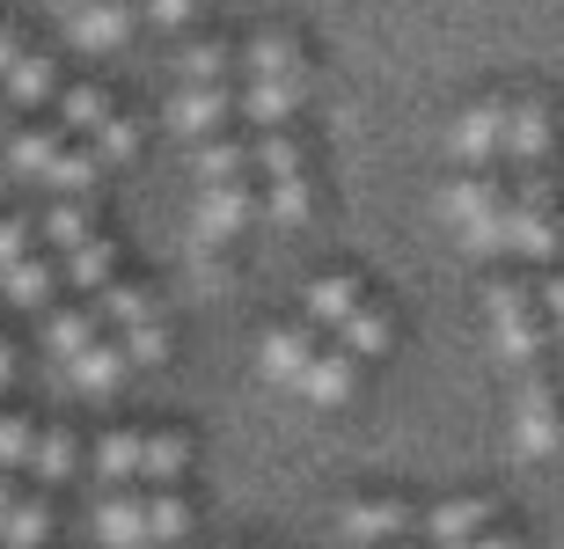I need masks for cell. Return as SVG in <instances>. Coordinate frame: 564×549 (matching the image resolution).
Wrapping results in <instances>:
<instances>
[{
    "label": "cell",
    "mask_w": 564,
    "mask_h": 549,
    "mask_svg": "<svg viewBox=\"0 0 564 549\" xmlns=\"http://www.w3.org/2000/svg\"><path fill=\"white\" fill-rule=\"evenodd\" d=\"M191 462H198V440H191L184 425H118V432H104L96 454H88V469L118 491L126 484L176 491L191 476Z\"/></svg>",
    "instance_id": "obj_1"
},
{
    "label": "cell",
    "mask_w": 564,
    "mask_h": 549,
    "mask_svg": "<svg viewBox=\"0 0 564 549\" xmlns=\"http://www.w3.org/2000/svg\"><path fill=\"white\" fill-rule=\"evenodd\" d=\"M301 322L330 330V344H345L359 366L381 360V352L397 344V322H389V308H381V300L367 294L352 272H323V278H308V294H301Z\"/></svg>",
    "instance_id": "obj_2"
},
{
    "label": "cell",
    "mask_w": 564,
    "mask_h": 549,
    "mask_svg": "<svg viewBox=\"0 0 564 549\" xmlns=\"http://www.w3.org/2000/svg\"><path fill=\"white\" fill-rule=\"evenodd\" d=\"M96 535H104L110 549H154V542H176V535H191V498L184 491H110L104 506H96Z\"/></svg>",
    "instance_id": "obj_3"
},
{
    "label": "cell",
    "mask_w": 564,
    "mask_h": 549,
    "mask_svg": "<svg viewBox=\"0 0 564 549\" xmlns=\"http://www.w3.org/2000/svg\"><path fill=\"white\" fill-rule=\"evenodd\" d=\"M250 176H257V198H264V220L301 228V220L315 212L308 154H301V140H293L286 125H272V132H257V140H250Z\"/></svg>",
    "instance_id": "obj_4"
},
{
    "label": "cell",
    "mask_w": 564,
    "mask_h": 549,
    "mask_svg": "<svg viewBox=\"0 0 564 549\" xmlns=\"http://www.w3.org/2000/svg\"><path fill=\"white\" fill-rule=\"evenodd\" d=\"M484 316H491V344H499V360L513 366V374L550 366V322H543V300H535L528 278L484 286Z\"/></svg>",
    "instance_id": "obj_5"
},
{
    "label": "cell",
    "mask_w": 564,
    "mask_h": 549,
    "mask_svg": "<svg viewBox=\"0 0 564 549\" xmlns=\"http://www.w3.org/2000/svg\"><path fill=\"white\" fill-rule=\"evenodd\" d=\"M88 308H96V322L118 338L126 366H162V360H169V322H162V308H154V294H147V286H132V278H110V286L88 300Z\"/></svg>",
    "instance_id": "obj_6"
},
{
    "label": "cell",
    "mask_w": 564,
    "mask_h": 549,
    "mask_svg": "<svg viewBox=\"0 0 564 549\" xmlns=\"http://www.w3.org/2000/svg\"><path fill=\"white\" fill-rule=\"evenodd\" d=\"M447 220L477 256H506V220H513V184L491 169H469L447 184Z\"/></svg>",
    "instance_id": "obj_7"
},
{
    "label": "cell",
    "mask_w": 564,
    "mask_h": 549,
    "mask_svg": "<svg viewBox=\"0 0 564 549\" xmlns=\"http://www.w3.org/2000/svg\"><path fill=\"white\" fill-rule=\"evenodd\" d=\"M513 447L528 462H543L564 447V388H557V360L550 366H528L521 388H513Z\"/></svg>",
    "instance_id": "obj_8"
},
{
    "label": "cell",
    "mask_w": 564,
    "mask_h": 549,
    "mask_svg": "<svg viewBox=\"0 0 564 549\" xmlns=\"http://www.w3.org/2000/svg\"><path fill=\"white\" fill-rule=\"evenodd\" d=\"M419 520L425 513L411 506V498H397V491H367V498H352V506L337 513V535H345V549H375V542H411Z\"/></svg>",
    "instance_id": "obj_9"
},
{
    "label": "cell",
    "mask_w": 564,
    "mask_h": 549,
    "mask_svg": "<svg viewBox=\"0 0 564 549\" xmlns=\"http://www.w3.org/2000/svg\"><path fill=\"white\" fill-rule=\"evenodd\" d=\"M447 147H455L469 169H491V162H506V96H484V103L462 110L455 132H447Z\"/></svg>",
    "instance_id": "obj_10"
},
{
    "label": "cell",
    "mask_w": 564,
    "mask_h": 549,
    "mask_svg": "<svg viewBox=\"0 0 564 549\" xmlns=\"http://www.w3.org/2000/svg\"><path fill=\"white\" fill-rule=\"evenodd\" d=\"M250 220H264V198H257L250 176H242V184H206L198 190V234H206V242H235Z\"/></svg>",
    "instance_id": "obj_11"
},
{
    "label": "cell",
    "mask_w": 564,
    "mask_h": 549,
    "mask_svg": "<svg viewBox=\"0 0 564 549\" xmlns=\"http://www.w3.org/2000/svg\"><path fill=\"white\" fill-rule=\"evenodd\" d=\"M59 22L82 52H118V44L140 30V0H88V8H74V15H59Z\"/></svg>",
    "instance_id": "obj_12"
},
{
    "label": "cell",
    "mask_w": 564,
    "mask_h": 549,
    "mask_svg": "<svg viewBox=\"0 0 564 549\" xmlns=\"http://www.w3.org/2000/svg\"><path fill=\"white\" fill-rule=\"evenodd\" d=\"M293 396L323 403V410L352 403V396H359V360L345 352V344H315V360H308V374L293 381Z\"/></svg>",
    "instance_id": "obj_13"
},
{
    "label": "cell",
    "mask_w": 564,
    "mask_h": 549,
    "mask_svg": "<svg viewBox=\"0 0 564 549\" xmlns=\"http://www.w3.org/2000/svg\"><path fill=\"white\" fill-rule=\"evenodd\" d=\"M235 74L242 81H308V52L286 37V30H264L235 52Z\"/></svg>",
    "instance_id": "obj_14"
},
{
    "label": "cell",
    "mask_w": 564,
    "mask_h": 549,
    "mask_svg": "<svg viewBox=\"0 0 564 549\" xmlns=\"http://www.w3.org/2000/svg\"><path fill=\"white\" fill-rule=\"evenodd\" d=\"M550 140H557V118H550L543 96H521V103H506V162H521V169H543Z\"/></svg>",
    "instance_id": "obj_15"
},
{
    "label": "cell",
    "mask_w": 564,
    "mask_h": 549,
    "mask_svg": "<svg viewBox=\"0 0 564 549\" xmlns=\"http://www.w3.org/2000/svg\"><path fill=\"white\" fill-rule=\"evenodd\" d=\"M235 118V81H213V88H176L169 96V125L184 140H213V132Z\"/></svg>",
    "instance_id": "obj_16"
},
{
    "label": "cell",
    "mask_w": 564,
    "mask_h": 549,
    "mask_svg": "<svg viewBox=\"0 0 564 549\" xmlns=\"http://www.w3.org/2000/svg\"><path fill=\"white\" fill-rule=\"evenodd\" d=\"M484 528H499V498H484V491H469V498H440V506L419 520V535H433L440 549L469 542V535H484Z\"/></svg>",
    "instance_id": "obj_17"
},
{
    "label": "cell",
    "mask_w": 564,
    "mask_h": 549,
    "mask_svg": "<svg viewBox=\"0 0 564 549\" xmlns=\"http://www.w3.org/2000/svg\"><path fill=\"white\" fill-rule=\"evenodd\" d=\"M315 344H323V330L315 322H272L264 330V381H279V388H293V381L308 374V360H315Z\"/></svg>",
    "instance_id": "obj_18"
},
{
    "label": "cell",
    "mask_w": 564,
    "mask_h": 549,
    "mask_svg": "<svg viewBox=\"0 0 564 549\" xmlns=\"http://www.w3.org/2000/svg\"><path fill=\"white\" fill-rule=\"evenodd\" d=\"M52 264H59V278L74 286V294L96 300V294L110 286V278H118V242H110V234L96 228V234H82V242H74L66 256H52Z\"/></svg>",
    "instance_id": "obj_19"
},
{
    "label": "cell",
    "mask_w": 564,
    "mask_h": 549,
    "mask_svg": "<svg viewBox=\"0 0 564 549\" xmlns=\"http://www.w3.org/2000/svg\"><path fill=\"white\" fill-rule=\"evenodd\" d=\"M301 103H308V81H235V118H250L257 132L286 125Z\"/></svg>",
    "instance_id": "obj_20"
},
{
    "label": "cell",
    "mask_w": 564,
    "mask_h": 549,
    "mask_svg": "<svg viewBox=\"0 0 564 549\" xmlns=\"http://www.w3.org/2000/svg\"><path fill=\"white\" fill-rule=\"evenodd\" d=\"M0 300L22 308V316H44V308L59 300V264H52L44 250L22 256V264H8V272H0Z\"/></svg>",
    "instance_id": "obj_21"
},
{
    "label": "cell",
    "mask_w": 564,
    "mask_h": 549,
    "mask_svg": "<svg viewBox=\"0 0 564 549\" xmlns=\"http://www.w3.org/2000/svg\"><path fill=\"white\" fill-rule=\"evenodd\" d=\"M44 352H52V360H74V352H88V344L104 338V322H96V308H88V300H52V308H44Z\"/></svg>",
    "instance_id": "obj_22"
},
{
    "label": "cell",
    "mask_w": 564,
    "mask_h": 549,
    "mask_svg": "<svg viewBox=\"0 0 564 549\" xmlns=\"http://www.w3.org/2000/svg\"><path fill=\"white\" fill-rule=\"evenodd\" d=\"M52 110H59V125L74 132L82 147H96V140H104V132L118 125V103H110V96H104L96 81H74V88H59V103H52Z\"/></svg>",
    "instance_id": "obj_23"
},
{
    "label": "cell",
    "mask_w": 564,
    "mask_h": 549,
    "mask_svg": "<svg viewBox=\"0 0 564 549\" xmlns=\"http://www.w3.org/2000/svg\"><path fill=\"white\" fill-rule=\"evenodd\" d=\"M59 66L44 59V52H22L8 74H0V96H8V110H44V103H59Z\"/></svg>",
    "instance_id": "obj_24"
},
{
    "label": "cell",
    "mask_w": 564,
    "mask_h": 549,
    "mask_svg": "<svg viewBox=\"0 0 564 549\" xmlns=\"http://www.w3.org/2000/svg\"><path fill=\"white\" fill-rule=\"evenodd\" d=\"M126 352H118V338H96L88 344V352H74V360H66V381H74V388H82V396H118V388H126Z\"/></svg>",
    "instance_id": "obj_25"
},
{
    "label": "cell",
    "mask_w": 564,
    "mask_h": 549,
    "mask_svg": "<svg viewBox=\"0 0 564 549\" xmlns=\"http://www.w3.org/2000/svg\"><path fill=\"white\" fill-rule=\"evenodd\" d=\"M82 462H88V447H82V432H74V425H37V454H30V476H37V491L66 484Z\"/></svg>",
    "instance_id": "obj_26"
},
{
    "label": "cell",
    "mask_w": 564,
    "mask_h": 549,
    "mask_svg": "<svg viewBox=\"0 0 564 549\" xmlns=\"http://www.w3.org/2000/svg\"><path fill=\"white\" fill-rule=\"evenodd\" d=\"M52 528H59L52 498H44V491H15V506H8V520H0V549H44Z\"/></svg>",
    "instance_id": "obj_27"
},
{
    "label": "cell",
    "mask_w": 564,
    "mask_h": 549,
    "mask_svg": "<svg viewBox=\"0 0 564 549\" xmlns=\"http://www.w3.org/2000/svg\"><path fill=\"white\" fill-rule=\"evenodd\" d=\"M66 140H74V132H66L59 118H52V125H22V132H8V162H15L22 176H37V184H44V169L59 162Z\"/></svg>",
    "instance_id": "obj_28"
},
{
    "label": "cell",
    "mask_w": 564,
    "mask_h": 549,
    "mask_svg": "<svg viewBox=\"0 0 564 549\" xmlns=\"http://www.w3.org/2000/svg\"><path fill=\"white\" fill-rule=\"evenodd\" d=\"M242 176H250V140H228V132L198 140V184H242Z\"/></svg>",
    "instance_id": "obj_29"
},
{
    "label": "cell",
    "mask_w": 564,
    "mask_h": 549,
    "mask_svg": "<svg viewBox=\"0 0 564 549\" xmlns=\"http://www.w3.org/2000/svg\"><path fill=\"white\" fill-rule=\"evenodd\" d=\"M30 454H37V418L0 410V476H30Z\"/></svg>",
    "instance_id": "obj_30"
},
{
    "label": "cell",
    "mask_w": 564,
    "mask_h": 549,
    "mask_svg": "<svg viewBox=\"0 0 564 549\" xmlns=\"http://www.w3.org/2000/svg\"><path fill=\"white\" fill-rule=\"evenodd\" d=\"M176 74H184V88L235 81V52L228 44H184V52H176Z\"/></svg>",
    "instance_id": "obj_31"
},
{
    "label": "cell",
    "mask_w": 564,
    "mask_h": 549,
    "mask_svg": "<svg viewBox=\"0 0 564 549\" xmlns=\"http://www.w3.org/2000/svg\"><path fill=\"white\" fill-rule=\"evenodd\" d=\"M37 220H15V212H0V272L8 264H22V256H37Z\"/></svg>",
    "instance_id": "obj_32"
},
{
    "label": "cell",
    "mask_w": 564,
    "mask_h": 549,
    "mask_svg": "<svg viewBox=\"0 0 564 549\" xmlns=\"http://www.w3.org/2000/svg\"><path fill=\"white\" fill-rule=\"evenodd\" d=\"M535 300H543V322H550V360H564V272L535 278Z\"/></svg>",
    "instance_id": "obj_33"
},
{
    "label": "cell",
    "mask_w": 564,
    "mask_h": 549,
    "mask_svg": "<svg viewBox=\"0 0 564 549\" xmlns=\"http://www.w3.org/2000/svg\"><path fill=\"white\" fill-rule=\"evenodd\" d=\"M191 15H198V0H140V22H154V30H184Z\"/></svg>",
    "instance_id": "obj_34"
},
{
    "label": "cell",
    "mask_w": 564,
    "mask_h": 549,
    "mask_svg": "<svg viewBox=\"0 0 564 549\" xmlns=\"http://www.w3.org/2000/svg\"><path fill=\"white\" fill-rule=\"evenodd\" d=\"M455 549H521V535L513 528H484V535H469V542H455Z\"/></svg>",
    "instance_id": "obj_35"
},
{
    "label": "cell",
    "mask_w": 564,
    "mask_h": 549,
    "mask_svg": "<svg viewBox=\"0 0 564 549\" xmlns=\"http://www.w3.org/2000/svg\"><path fill=\"white\" fill-rule=\"evenodd\" d=\"M22 52H30V44H22V30H15V22H0V74H8Z\"/></svg>",
    "instance_id": "obj_36"
},
{
    "label": "cell",
    "mask_w": 564,
    "mask_h": 549,
    "mask_svg": "<svg viewBox=\"0 0 564 549\" xmlns=\"http://www.w3.org/2000/svg\"><path fill=\"white\" fill-rule=\"evenodd\" d=\"M8 381H15V344L0 338V388H8Z\"/></svg>",
    "instance_id": "obj_37"
},
{
    "label": "cell",
    "mask_w": 564,
    "mask_h": 549,
    "mask_svg": "<svg viewBox=\"0 0 564 549\" xmlns=\"http://www.w3.org/2000/svg\"><path fill=\"white\" fill-rule=\"evenodd\" d=\"M8 506H15V484H8V476H0V520H8Z\"/></svg>",
    "instance_id": "obj_38"
},
{
    "label": "cell",
    "mask_w": 564,
    "mask_h": 549,
    "mask_svg": "<svg viewBox=\"0 0 564 549\" xmlns=\"http://www.w3.org/2000/svg\"><path fill=\"white\" fill-rule=\"evenodd\" d=\"M44 8H59V15H74V8H88V0H44Z\"/></svg>",
    "instance_id": "obj_39"
},
{
    "label": "cell",
    "mask_w": 564,
    "mask_h": 549,
    "mask_svg": "<svg viewBox=\"0 0 564 549\" xmlns=\"http://www.w3.org/2000/svg\"><path fill=\"white\" fill-rule=\"evenodd\" d=\"M8 118H15V110H8V96H0V140H8Z\"/></svg>",
    "instance_id": "obj_40"
},
{
    "label": "cell",
    "mask_w": 564,
    "mask_h": 549,
    "mask_svg": "<svg viewBox=\"0 0 564 549\" xmlns=\"http://www.w3.org/2000/svg\"><path fill=\"white\" fill-rule=\"evenodd\" d=\"M375 549H411V542H375Z\"/></svg>",
    "instance_id": "obj_41"
},
{
    "label": "cell",
    "mask_w": 564,
    "mask_h": 549,
    "mask_svg": "<svg viewBox=\"0 0 564 549\" xmlns=\"http://www.w3.org/2000/svg\"><path fill=\"white\" fill-rule=\"evenodd\" d=\"M557 388H564V360H557Z\"/></svg>",
    "instance_id": "obj_42"
}]
</instances>
